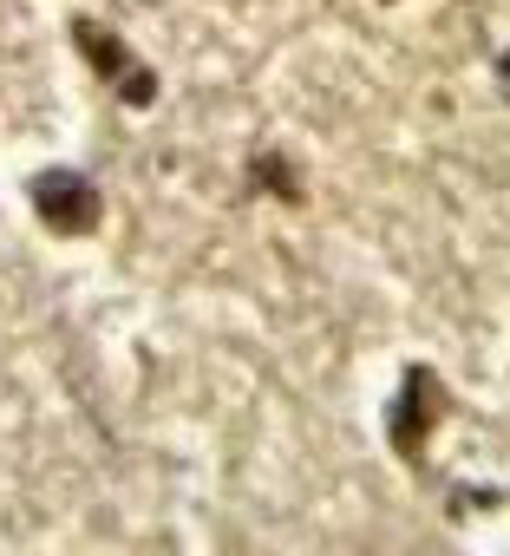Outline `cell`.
Listing matches in <instances>:
<instances>
[{
    "mask_svg": "<svg viewBox=\"0 0 510 556\" xmlns=\"http://www.w3.org/2000/svg\"><path fill=\"white\" fill-rule=\"evenodd\" d=\"M451 413V387L438 380V367H406L399 380V400L386 413V439L406 465H425V445H432V426Z\"/></svg>",
    "mask_w": 510,
    "mask_h": 556,
    "instance_id": "obj_2",
    "label": "cell"
},
{
    "mask_svg": "<svg viewBox=\"0 0 510 556\" xmlns=\"http://www.w3.org/2000/svg\"><path fill=\"white\" fill-rule=\"evenodd\" d=\"M248 190H263L276 203H308V177L295 170L289 151H255L248 157Z\"/></svg>",
    "mask_w": 510,
    "mask_h": 556,
    "instance_id": "obj_4",
    "label": "cell"
},
{
    "mask_svg": "<svg viewBox=\"0 0 510 556\" xmlns=\"http://www.w3.org/2000/svg\"><path fill=\"white\" fill-rule=\"evenodd\" d=\"M497 73H503V79H510V47H503V53H497Z\"/></svg>",
    "mask_w": 510,
    "mask_h": 556,
    "instance_id": "obj_5",
    "label": "cell"
},
{
    "mask_svg": "<svg viewBox=\"0 0 510 556\" xmlns=\"http://www.w3.org/2000/svg\"><path fill=\"white\" fill-rule=\"evenodd\" d=\"M73 40H79L86 66L99 73V86H112V92H118V105H131V112H151V105H157V73L125 47V34H118V27H105V21L79 14V21H73Z\"/></svg>",
    "mask_w": 510,
    "mask_h": 556,
    "instance_id": "obj_1",
    "label": "cell"
},
{
    "mask_svg": "<svg viewBox=\"0 0 510 556\" xmlns=\"http://www.w3.org/2000/svg\"><path fill=\"white\" fill-rule=\"evenodd\" d=\"M27 197H34V216L53 229V236H92L99 223H105V197H99V184L86 177V170H73V164H53V170H40L34 184H27Z\"/></svg>",
    "mask_w": 510,
    "mask_h": 556,
    "instance_id": "obj_3",
    "label": "cell"
}]
</instances>
